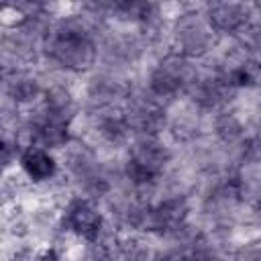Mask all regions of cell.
<instances>
[{
    "label": "cell",
    "instance_id": "obj_1",
    "mask_svg": "<svg viewBox=\"0 0 261 261\" xmlns=\"http://www.w3.org/2000/svg\"><path fill=\"white\" fill-rule=\"evenodd\" d=\"M20 169L31 181H49L55 177L57 163L47 153V149L31 147L20 153Z\"/></svg>",
    "mask_w": 261,
    "mask_h": 261
}]
</instances>
